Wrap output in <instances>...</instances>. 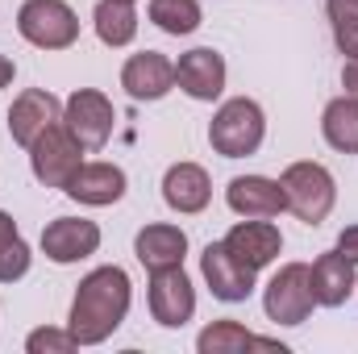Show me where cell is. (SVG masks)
I'll return each instance as SVG.
<instances>
[{"mask_svg":"<svg viewBox=\"0 0 358 354\" xmlns=\"http://www.w3.org/2000/svg\"><path fill=\"white\" fill-rule=\"evenodd\" d=\"M225 204L238 213V217H279L283 208H287V200H283V187H279V179H267V176H238L229 179V187H225Z\"/></svg>","mask_w":358,"mask_h":354,"instance_id":"cell-15","label":"cell"},{"mask_svg":"<svg viewBox=\"0 0 358 354\" xmlns=\"http://www.w3.org/2000/svg\"><path fill=\"white\" fill-rule=\"evenodd\" d=\"M17 34L38 50H67L80 38V17L67 0H25L17 8Z\"/></svg>","mask_w":358,"mask_h":354,"instance_id":"cell-4","label":"cell"},{"mask_svg":"<svg viewBox=\"0 0 358 354\" xmlns=\"http://www.w3.org/2000/svg\"><path fill=\"white\" fill-rule=\"evenodd\" d=\"M55 121H63V104H59V96L46 88H25L17 100H13V108H8V134H13V142L17 146H34Z\"/></svg>","mask_w":358,"mask_h":354,"instance_id":"cell-10","label":"cell"},{"mask_svg":"<svg viewBox=\"0 0 358 354\" xmlns=\"http://www.w3.org/2000/svg\"><path fill=\"white\" fill-rule=\"evenodd\" d=\"M34 263V255H29V246H25V238L17 234L13 242H4L0 246V283H17L25 271Z\"/></svg>","mask_w":358,"mask_h":354,"instance_id":"cell-25","label":"cell"},{"mask_svg":"<svg viewBox=\"0 0 358 354\" xmlns=\"http://www.w3.org/2000/svg\"><path fill=\"white\" fill-rule=\"evenodd\" d=\"M192 313H196V288L183 275V263L150 271V317L167 330H179L192 321Z\"/></svg>","mask_w":358,"mask_h":354,"instance_id":"cell-8","label":"cell"},{"mask_svg":"<svg viewBox=\"0 0 358 354\" xmlns=\"http://www.w3.org/2000/svg\"><path fill=\"white\" fill-rule=\"evenodd\" d=\"M338 250H342V255L358 267V225H346V229L338 234Z\"/></svg>","mask_w":358,"mask_h":354,"instance_id":"cell-27","label":"cell"},{"mask_svg":"<svg viewBox=\"0 0 358 354\" xmlns=\"http://www.w3.org/2000/svg\"><path fill=\"white\" fill-rule=\"evenodd\" d=\"M279 187H283L287 208H292L304 225H321V221L334 213L338 183L329 176V167H321V163H313V159L292 163V167L279 176Z\"/></svg>","mask_w":358,"mask_h":354,"instance_id":"cell-3","label":"cell"},{"mask_svg":"<svg viewBox=\"0 0 358 354\" xmlns=\"http://www.w3.org/2000/svg\"><path fill=\"white\" fill-rule=\"evenodd\" d=\"M200 271H204L213 296L225 300V304L246 300V296L255 292V275H259V271H250L246 263H238V259L225 250V242H208V246H204V255H200Z\"/></svg>","mask_w":358,"mask_h":354,"instance_id":"cell-11","label":"cell"},{"mask_svg":"<svg viewBox=\"0 0 358 354\" xmlns=\"http://www.w3.org/2000/svg\"><path fill=\"white\" fill-rule=\"evenodd\" d=\"M321 134L334 150L358 155V96H338L321 113Z\"/></svg>","mask_w":358,"mask_h":354,"instance_id":"cell-21","label":"cell"},{"mask_svg":"<svg viewBox=\"0 0 358 354\" xmlns=\"http://www.w3.org/2000/svg\"><path fill=\"white\" fill-rule=\"evenodd\" d=\"M63 121L67 129L84 142V150H100L108 138H113V125H117V108L104 92L96 88H80L67 96L63 104Z\"/></svg>","mask_w":358,"mask_h":354,"instance_id":"cell-7","label":"cell"},{"mask_svg":"<svg viewBox=\"0 0 358 354\" xmlns=\"http://www.w3.org/2000/svg\"><path fill=\"white\" fill-rule=\"evenodd\" d=\"M163 200H167L176 213H183V217L204 213L208 200H213V179H208V171H204L200 163H176V167H167V176H163Z\"/></svg>","mask_w":358,"mask_h":354,"instance_id":"cell-17","label":"cell"},{"mask_svg":"<svg viewBox=\"0 0 358 354\" xmlns=\"http://www.w3.org/2000/svg\"><path fill=\"white\" fill-rule=\"evenodd\" d=\"M121 88L129 92L134 100H163L167 92L176 88V63L159 50H142L129 55L121 67Z\"/></svg>","mask_w":358,"mask_h":354,"instance_id":"cell-13","label":"cell"},{"mask_svg":"<svg viewBox=\"0 0 358 354\" xmlns=\"http://www.w3.org/2000/svg\"><path fill=\"white\" fill-rule=\"evenodd\" d=\"M263 309L275 325H304L317 309L313 296V271L304 263H283L271 275L267 292H263Z\"/></svg>","mask_w":358,"mask_h":354,"instance_id":"cell-5","label":"cell"},{"mask_svg":"<svg viewBox=\"0 0 358 354\" xmlns=\"http://www.w3.org/2000/svg\"><path fill=\"white\" fill-rule=\"evenodd\" d=\"M13 238H17V221L0 208V246H4V242H13Z\"/></svg>","mask_w":358,"mask_h":354,"instance_id":"cell-29","label":"cell"},{"mask_svg":"<svg viewBox=\"0 0 358 354\" xmlns=\"http://www.w3.org/2000/svg\"><path fill=\"white\" fill-rule=\"evenodd\" d=\"M134 255L146 271H163V267H179L187 255V234L179 225H146L138 238H134Z\"/></svg>","mask_w":358,"mask_h":354,"instance_id":"cell-19","label":"cell"},{"mask_svg":"<svg viewBox=\"0 0 358 354\" xmlns=\"http://www.w3.org/2000/svg\"><path fill=\"white\" fill-rule=\"evenodd\" d=\"M125 187H129V179L117 163H84L63 192L88 208H104V204H117L125 196Z\"/></svg>","mask_w":358,"mask_h":354,"instance_id":"cell-16","label":"cell"},{"mask_svg":"<svg viewBox=\"0 0 358 354\" xmlns=\"http://www.w3.org/2000/svg\"><path fill=\"white\" fill-rule=\"evenodd\" d=\"M13 76H17L13 59H8V55H0V88H8V84H13Z\"/></svg>","mask_w":358,"mask_h":354,"instance_id":"cell-30","label":"cell"},{"mask_svg":"<svg viewBox=\"0 0 358 354\" xmlns=\"http://www.w3.org/2000/svg\"><path fill=\"white\" fill-rule=\"evenodd\" d=\"M342 88H346V96H358V59H346V67H342Z\"/></svg>","mask_w":358,"mask_h":354,"instance_id":"cell-28","label":"cell"},{"mask_svg":"<svg viewBox=\"0 0 358 354\" xmlns=\"http://www.w3.org/2000/svg\"><path fill=\"white\" fill-rule=\"evenodd\" d=\"M80 342L71 338V330H34L29 338H25V351L29 354H67V351H76Z\"/></svg>","mask_w":358,"mask_h":354,"instance_id":"cell-26","label":"cell"},{"mask_svg":"<svg viewBox=\"0 0 358 354\" xmlns=\"http://www.w3.org/2000/svg\"><path fill=\"white\" fill-rule=\"evenodd\" d=\"M308 271H313V296L321 309H342L355 296V263L342 250H325Z\"/></svg>","mask_w":358,"mask_h":354,"instance_id":"cell-18","label":"cell"},{"mask_svg":"<svg viewBox=\"0 0 358 354\" xmlns=\"http://www.w3.org/2000/svg\"><path fill=\"white\" fill-rule=\"evenodd\" d=\"M246 346H263V351H279L283 346L279 342H271V338H255L246 325H238V321H213L200 338H196V351L200 354H234V351H246Z\"/></svg>","mask_w":358,"mask_h":354,"instance_id":"cell-22","label":"cell"},{"mask_svg":"<svg viewBox=\"0 0 358 354\" xmlns=\"http://www.w3.org/2000/svg\"><path fill=\"white\" fill-rule=\"evenodd\" d=\"M329 25H334V42L346 59H358V8L329 0Z\"/></svg>","mask_w":358,"mask_h":354,"instance_id":"cell-24","label":"cell"},{"mask_svg":"<svg viewBox=\"0 0 358 354\" xmlns=\"http://www.w3.org/2000/svg\"><path fill=\"white\" fill-rule=\"evenodd\" d=\"M342 4H355V8H358V0H342Z\"/></svg>","mask_w":358,"mask_h":354,"instance_id":"cell-31","label":"cell"},{"mask_svg":"<svg viewBox=\"0 0 358 354\" xmlns=\"http://www.w3.org/2000/svg\"><path fill=\"white\" fill-rule=\"evenodd\" d=\"M29 167L34 179L46 187H67L71 176L84 167V142L67 129V121H55L34 146H29Z\"/></svg>","mask_w":358,"mask_h":354,"instance_id":"cell-6","label":"cell"},{"mask_svg":"<svg viewBox=\"0 0 358 354\" xmlns=\"http://www.w3.org/2000/svg\"><path fill=\"white\" fill-rule=\"evenodd\" d=\"M150 21L163 34L183 38V34L200 29V4L196 0H150Z\"/></svg>","mask_w":358,"mask_h":354,"instance_id":"cell-23","label":"cell"},{"mask_svg":"<svg viewBox=\"0 0 358 354\" xmlns=\"http://www.w3.org/2000/svg\"><path fill=\"white\" fill-rule=\"evenodd\" d=\"M225 250H229L238 263H246L250 271H263L267 263L279 259L283 238H279V229L271 225L267 217H246V221H238V225L225 234Z\"/></svg>","mask_w":358,"mask_h":354,"instance_id":"cell-12","label":"cell"},{"mask_svg":"<svg viewBox=\"0 0 358 354\" xmlns=\"http://www.w3.org/2000/svg\"><path fill=\"white\" fill-rule=\"evenodd\" d=\"M263 138H267V117H263L259 100H250V96L225 100L208 121V142L221 159H246L263 146Z\"/></svg>","mask_w":358,"mask_h":354,"instance_id":"cell-2","label":"cell"},{"mask_svg":"<svg viewBox=\"0 0 358 354\" xmlns=\"http://www.w3.org/2000/svg\"><path fill=\"white\" fill-rule=\"evenodd\" d=\"M92 25H96V38L104 46H129L138 38V13H134V0H100L92 8Z\"/></svg>","mask_w":358,"mask_h":354,"instance_id":"cell-20","label":"cell"},{"mask_svg":"<svg viewBox=\"0 0 358 354\" xmlns=\"http://www.w3.org/2000/svg\"><path fill=\"white\" fill-rule=\"evenodd\" d=\"M96 250H100V225L88 217H55L42 229V255L59 267L80 263Z\"/></svg>","mask_w":358,"mask_h":354,"instance_id":"cell-9","label":"cell"},{"mask_svg":"<svg viewBox=\"0 0 358 354\" xmlns=\"http://www.w3.org/2000/svg\"><path fill=\"white\" fill-rule=\"evenodd\" d=\"M176 84L192 100H217L225 92V59L217 50H208V46H196V50L179 55Z\"/></svg>","mask_w":358,"mask_h":354,"instance_id":"cell-14","label":"cell"},{"mask_svg":"<svg viewBox=\"0 0 358 354\" xmlns=\"http://www.w3.org/2000/svg\"><path fill=\"white\" fill-rule=\"evenodd\" d=\"M129 300H134V288H129V275L121 267H96L80 279L76 288V300H71V317H67V330L80 346H100L108 342L125 313H129Z\"/></svg>","mask_w":358,"mask_h":354,"instance_id":"cell-1","label":"cell"}]
</instances>
